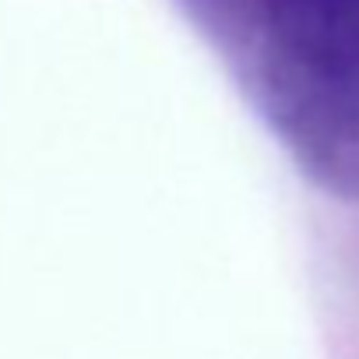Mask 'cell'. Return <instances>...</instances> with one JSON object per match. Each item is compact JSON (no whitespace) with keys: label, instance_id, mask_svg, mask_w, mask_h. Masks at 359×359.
<instances>
[{"label":"cell","instance_id":"obj_1","mask_svg":"<svg viewBox=\"0 0 359 359\" xmlns=\"http://www.w3.org/2000/svg\"><path fill=\"white\" fill-rule=\"evenodd\" d=\"M313 187L359 198V0H176Z\"/></svg>","mask_w":359,"mask_h":359}]
</instances>
